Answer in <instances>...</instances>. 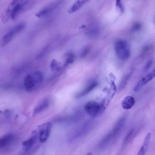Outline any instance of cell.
Segmentation results:
<instances>
[{
	"label": "cell",
	"mask_w": 155,
	"mask_h": 155,
	"mask_svg": "<svg viewBox=\"0 0 155 155\" xmlns=\"http://www.w3.org/2000/svg\"><path fill=\"white\" fill-rule=\"evenodd\" d=\"M49 105V102L47 100L43 101L39 104L34 110V113H38L47 108Z\"/></svg>",
	"instance_id": "9a60e30c"
},
{
	"label": "cell",
	"mask_w": 155,
	"mask_h": 155,
	"mask_svg": "<svg viewBox=\"0 0 155 155\" xmlns=\"http://www.w3.org/2000/svg\"><path fill=\"white\" fill-rule=\"evenodd\" d=\"M116 91V87L114 81L111 84L110 87L107 94L104 98L101 103L103 109L104 110L108 105L109 102L114 95Z\"/></svg>",
	"instance_id": "ba28073f"
},
{
	"label": "cell",
	"mask_w": 155,
	"mask_h": 155,
	"mask_svg": "<svg viewBox=\"0 0 155 155\" xmlns=\"http://www.w3.org/2000/svg\"><path fill=\"white\" fill-rule=\"evenodd\" d=\"M116 3L117 5L121 9V10H123V7L121 5L120 1H117Z\"/></svg>",
	"instance_id": "d4e9b609"
},
{
	"label": "cell",
	"mask_w": 155,
	"mask_h": 155,
	"mask_svg": "<svg viewBox=\"0 0 155 155\" xmlns=\"http://www.w3.org/2000/svg\"><path fill=\"white\" fill-rule=\"evenodd\" d=\"M37 136L35 135L31 137L28 140L24 141L23 145L27 149H29L31 148L35 143L37 139Z\"/></svg>",
	"instance_id": "5bb4252c"
},
{
	"label": "cell",
	"mask_w": 155,
	"mask_h": 155,
	"mask_svg": "<svg viewBox=\"0 0 155 155\" xmlns=\"http://www.w3.org/2000/svg\"><path fill=\"white\" fill-rule=\"evenodd\" d=\"M151 137V133L148 132L146 135L143 142V145L144 146L148 147Z\"/></svg>",
	"instance_id": "d6986e66"
},
{
	"label": "cell",
	"mask_w": 155,
	"mask_h": 155,
	"mask_svg": "<svg viewBox=\"0 0 155 155\" xmlns=\"http://www.w3.org/2000/svg\"><path fill=\"white\" fill-rule=\"evenodd\" d=\"M67 58L64 64V66H66L70 64L73 63L74 60V56L72 53H69L67 55Z\"/></svg>",
	"instance_id": "2e32d148"
},
{
	"label": "cell",
	"mask_w": 155,
	"mask_h": 155,
	"mask_svg": "<svg viewBox=\"0 0 155 155\" xmlns=\"http://www.w3.org/2000/svg\"><path fill=\"white\" fill-rule=\"evenodd\" d=\"M86 155H92V153L91 152L88 153Z\"/></svg>",
	"instance_id": "484cf974"
},
{
	"label": "cell",
	"mask_w": 155,
	"mask_h": 155,
	"mask_svg": "<svg viewBox=\"0 0 155 155\" xmlns=\"http://www.w3.org/2000/svg\"><path fill=\"white\" fill-rule=\"evenodd\" d=\"M50 67L52 71L58 70L60 68L58 62L54 59L52 60L51 62Z\"/></svg>",
	"instance_id": "e0dca14e"
},
{
	"label": "cell",
	"mask_w": 155,
	"mask_h": 155,
	"mask_svg": "<svg viewBox=\"0 0 155 155\" xmlns=\"http://www.w3.org/2000/svg\"><path fill=\"white\" fill-rule=\"evenodd\" d=\"M25 24L19 23L15 26L5 34L2 37L0 46L4 47L8 44L14 37L22 31L25 28Z\"/></svg>",
	"instance_id": "277c9868"
},
{
	"label": "cell",
	"mask_w": 155,
	"mask_h": 155,
	"mask_svg": "<svg viewBox=\"0 0 155 155\" xmlns=\"http://www.w3.org/2000/svg\"><path fill=\"white\" fill-rule=\"evenodd\" d=\"M134 131V130H131L129 131V132L125 137L124 139L125 143H126L128 141V140H129L131 135L133 134Z\"/></svg>",
	"instance_id": "7402d4cb"
},
{
	"label": "cell",
	"mask_w": 155,
	"mask_h": 155,
	"mask_svg": "<svg viewBox=\"0 0 155 155\" xmlns=\"http://www.w3.org/2000/svg\"><path fill=\"white\" fill-rule=\"evenodd\" d=\"M152 61L151 60L148 61L145 64L144 67V71L145 72L147 71L151 68L152 64Z\"/></svg>",
	"instance_id": "44dd1931"
},
{
	"label": "cell",
	"mask_w": 155,
	"mask_h": 155,
	"mask_svg": "<svg viewBox=\"0 0 155 155\" xmlns=\"http://www.w3.org/2000/svg\"><path fill=\"white\" fill-rule=\"evenodd\" d=\"M125 122L124 119L122 118L118 121L110 132L113 138L115 137L120 132Z\"/></svg>",
	"instance_id": "30bf717a"
},
{
	"label": "cell",
	"mask_w": 155,
	"mask_h": 155,
	"mask_svg": "<svg viewBox=\"0 0 155 155\" xmlns=\"http://www.w3.org/2000/svg\"><path fill=\"white\" fill-rule=\"evenodd\" d=\"M86 0H77L68 10L69 13H72L79 9L85 3Z\"/></svg>",
	"instance_id": "7c38bea8"
},
{
	"label": "cell",
	"mask_w": 155,
	"mask_h": 155,
	"mask_svg": "<svg viewBox=\"0 0 155 155\" xmlns=\"http://www.w3.org/2000/svg\"><path fill=\"white\" fill-rule=\"evenodd\" d=\"M155 76V69L154 68L146 75L143 77L137 82L134 87V91H139L143 86L146 84L153 79L154 77Z\"/></svg>",
	"instance_id": "8992f818"
},
{
	"label": "cell",
	"mask_w": 155,
	"mask_h": 155,
	"mask_svg": "<svg viewBox=\"0 0 155 155\" xmlns=\"http://www.w3.org/2000/svg\"><path fill=\"white\" fill-rule=\"evenodd\" d=\"M130 76V74H129L127 75L126 77L125 78L123 81H122V83L121 84V86H124L127 81L128 79L129 78V77Z\"/></svg>",
	"instance_id": "603a6c76"
},
{
	"label": "cell",
	"mask_w": 155,
	"mask_h": 155,
	"mask_svg": "<svg viewBox=\"0 0 155 155\" xmlns=\"http://www.w3.org/2000/svg\"><path fill=\"white\" fill-rule=\"evenodd\" d=\"M13 138L12 134H8L0 138V148L6 146Z\"/></svg>",
	"instance_id": "4fadbf2b"
},
{
	"label": "cell",
	"mask_w": 155,
	"mask_h": 155,
	"mask_svg": "<svg viewBox=\"0 0 155 155\" xmlns=\"http://www.w3.org/2000/svg\"><path fill=\"white\" fill-rule=\"evenodd\" d=\"M84 109L88 114L93 117L98 116L104 110L101 104L93 101L86 102L84 105Z\"/></svg>",
	"instance_id": "5b68a950"
},
{
	"label": "cell",
	"mask_w": 155,
	"mask_h": 155,
	"mask_svg": "<svg viewBox=\"0 0 155 155\" xmlns=\"http://www.w3.org/2000/svg\"><path fill=\"white\" fill-rule=\"evenodd\" d=\"M50 9L48 7L45 8L36 13L35 15L37 17H40L47 14L49 11Z\"/></svg>",
	"instance_id": "ac0fdd59"
},
{
	"label": "cell",
	"mask_w": 155,
	"mask_h": 155,
	"mask_svg": "<svg viewBox=\"0 0 155 155\" xmlns=\"http://www.w3.org/2000/svg\"><path fill=\"white\" fill-rule=\"evenodd\" d=\"M97 83L93 82L90 84L81 92L79 93L77 96L78 98L83 96L87 94L93 90L97 86Z\"/></svg>",
	"instance_id": "8fae6325"
},
{
	"label": "cell",
	"mask_w": 155,
	"mask_h": 155,
	"mask_svg": "<svg viewBox=\"0 0 155 155\" xmlns=\"http://www.w3.org/2000/svg\"><path fill=\"white\" fill-rule=\"evenodd\" d=\"M135 102L134 97L131 96L126 97L121 102V105L123 108L128 110L132 108Z\"/></svg>",
	"instance_id": "9c48e42d"
},
{
	"label": "cell",
	"mask_w": 155,
	"mask_h": 155,
	"mask_svg": "<svg viewBox=\"0 0 155 155\" xmlns=\"http://www.w3.org/2000/svg\"><path fill=\"white\" fill-rule=\"evenodd\" d=\"M140 24L138 23L135 24L133 25V29L135 30H138L140 28Z\"/></svg>",
	"instance_id": "cb8c5ba5"
},
{
	"label": "cell",
	"mask_w": 155,
	"mask_h": 155,
	"mask_svg": "<svg viewBox=\"0 0 155 155\" xmlns=\"http://www.w3.org/2000/svg\"><path fill=\"white\" fill-rule=\"evenodd\" d=\"M33 4L32 1L13 0L10 3L2 17L4 22L10 18L14 20L20 14L29 9Z\"/></svg>",
	"instance_id": "6da1fadb"
},
{
	"label": "cell",
	"mask_w": 155,
	"mask_h": 155,
	"mask_svg": "<svg viewBox=\"0 0 155 155\" xmlns=\"http://www.w3.org/2000/svg\"><path fill=\"white\" fill-rule=\"evenodd\" d=\"M90 50V48L89 46H87L84 47L82 51L80 54V56L82 58L85 57L88 53Z\"/></svg>",
	"instance_id": "ffe728a7"
},
{
	"label": "cell",
	"mask_w": 155,
	"mask_h": 155,
	"mask_svg": "<svg viewBox=\"0 0 155 155\" xmlns=\"http://www.w3.org/2000/svg\"><path fill=\"white\" fill-rule=\"evenodd\" d=\"M51 124L47 123L42 125L40 130L39 140L41 143L45 142L49 136L51 128Z\"/></svg>",
	"instance_id": "52a82bcc"
},
{
	"label": "cell",
	"mask_w": 155,
	"mask_h": 155,
	"mask_svg": "<svg viewBox=\"0 0 155 155\" xmlns=\"http://www.w3.org/2000/svg\"><path fill=\"white\" fill-rule=\"evenodd\" d=\"M115 49L117 54L120 59H127L130 55V47L128 42L125 40H119L115 44Z\"/></svg>",
	"instance_id": "3957f363"
},
{
	"label": "cell",
	"mask_w": 155,
	"mask_h": 155,
	"mask_svg": "<svg viewBox=\"0 0 155 155\" xmlns=\"http://www.w3.org/2000/svg\"><path fill=\"white\" fill-rule=\"evenodd\" d=\"M43 75L40 71H36L27 75L24 80V85L26 91L31 92L37 89L42 83Z\"/></svg>",
	"instance_id": "7a4b0ae2"
}]
</instances>
